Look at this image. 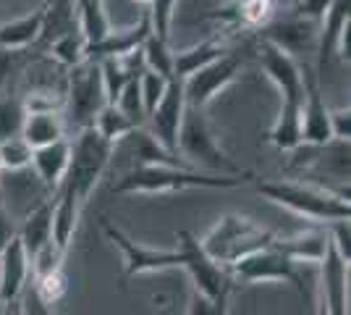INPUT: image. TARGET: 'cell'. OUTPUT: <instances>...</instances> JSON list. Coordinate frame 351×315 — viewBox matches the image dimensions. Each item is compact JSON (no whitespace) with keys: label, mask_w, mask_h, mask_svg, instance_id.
<instances>
[{"label":"cell","mask_w":351,"mask_h":315,"mask_svg":"<svg viewBox=\"0 0 351 315\" xmlns=\"http://www.w3.org/2000/svg\"><path fill=\"white\" fill-rule=\"evenodd\" d=\"M254 174H207L189 165H132L113 181L116 195H171L184 189H236Z\"/></svg>","instance_id":"6da1fadb"},{"label":"cell","mask_w":351,"mask_h":315,"mask_svg":"<svg viewBox=\"0 0 351 315\" xmlns=\"http://www.w3.org/2000/svg\"><path fill=\"white\" fill-rule=\"evenodd\" d=\"M257 192L291 210L296 215L307 218L312 224H330L338 218H351V205L346 192H333L317 184H304V181H289V179H270L257 184Z\"/></svg>","instance_id":"7a4b0ae2"},{"label":"cell","mask_w":351,"mask_h":315,"mask_svg":"<svg viewBox=\"0 0 351 315\" xmlns=\"http://www.w3.org/2000/svg\"><path fill=\"white\" fill-rule=\"evenodd\" d=\"M176 152L181 155V161L189 168H197V171H207V174H244L218 145V139H215L205 113L199 108L186 105V113H184L181 129H178Z\"/></svg>","instance_id":"3957f363"},{"label":"cell","mask_w":351,"mask_h":315,"mask_svg":"<svg viewBox=\"0 0 351 315\" xmlns=\"http://www.w3.org/2000/svg\"><path fill=\"white\" fill-rule=\"evenodd\" d=\"M273 240H276V234L260 229L252 218L239 215V213H228L199 240V244H202V250L215 263H220L223 268H228V266H234L239 257L249 255V253H254L260 247L273 244Z\"/></svg>","instance_id":"277c9868"},{"label":"cell","mask_w":351,"mask_h":315,"mask_svg":"<svg viewBox=\"0 0 351 315\" xmlns=\"http://www.w3.org/2000/svg\"><path fill=\"white\" fill-rule=\"evenodd\" d=\"M113 150L116 148L97 135L95 126L76 132V139L71 142V163H69V171H66L63 187H69L84 205H87L92 189L105 176L110 158H113Z\"/></svg>","instance_id":"5b68a950"},{"label":"cell","mask_w":351,"mask_h":315,"mask_svg":"<svg viewBox=\"0 0 351 315\" xmlns=\"http://www.w3.org/2000/svg\"><path fill=\"white\" fill-rule=\"evenodd\" d=\"M176 250L181 255L178 268H184L189 273L191 289H197L199 294H205L210 300H228V294L234 289L231 273H228V268H223L220 263H215L213 257L207 255L199 240L191 231H186V229L178 231V247Z\"/></svg>","instance_id":"8992f818"},{"label":"cell","mask_w":351,"mask_h":315,"mask_svg":"<svg viewBox=\"0 0 351 315\" xmlns=\"http://www.w3.org/2000/svg\"><path fill=\"white\" fill-rule=\"evenodd\" d=\"M69 92H66V113H69V124L76 132L87 129L95 124L97 113L108 105L103 90V76H100V66L97 60H82L79 66L69 69Z\"/></svg>","instance_id":"52a82bcc"},{"label":"cell","mask_w":351,"mask_h":315,"mask_svg":"<svg viewBox=\"0 0 351 315\" xmlns=\"http://www.w3.org/2000/svg\"><path fill=\"white\" fill-rule=\"evenodd\" d=\"M299 263H293L291 257H286L276 244L260 247L249 255L239 257L234 266H228V273L234 281L241 284H260V281H286L293 284L302 294H304V284L302 276L296 270Z\"/></svg>","instance_id":"ba28073f"},{"label":"cell","mask_w":351,"mask_h":315,"mask_svg":"<svg viewBox=\"0 0 351 315\" xmlns=\"http://www.w3.org/2000/svg\"><path fill=\"white\" fill-rule=\"evenodd\" d=\"M241 66H244L241 56H236V53H223V56H218L215 60H210L207 66H202L199 71H194L191 76L181 79L186 105L205 110L220 92L234 84L236 76L241 74Z\"/></svg>","instance_id":"9c48e42d"},{"label":"cell","mask_w":351,"mask_h":315,"mask_svg":"<svg viewBox=\"0 0 351 315\" xmlns=\"http://www.w3.org/2000/svg\"><path fill=\"white\" fill-rule=\"evenodd\" d=\"M103 231L105 237L116 244L123 255V276H142V273H160V270H171L181 266V255L178 250H155V247H145L132 237H126L121 229L103 218Z\"/></svg>","instance_id":"30bf717a"},{"label":"cell","mask_w":351,"mask_h":315,"mask_svg":"<svg viewBox=\"0 0 351 315\" xmlns=\"http://www.w3.org/2000/svg\"><path fill=\"white\" fill-rule=\"evenodd\" d=\"M302 142L307 145H328L333 142L330 135V108L325 105L320 74L315 63H302Z\"/></svg>","instance_id":"8fae6325"},{"label":"cell","mask_w":351,"mask_h":315,"mask_svg":"<svg viewBox=\"0 0 351 315\" xmlns=\"http://www.w3.org/2000/svg\"><path fill=\"white\" fill-rule=\"evenodd\" d=\"M317 32H320L317 21L289 11L283 19H270L265 27L257 30V34H260V40H267L270 45L280 47L283 53L296 58V56L312 53L317 47Z\"/></svg>","instance_id":"7c38bea8"},{"label":"cell","mask_w":351,"mask_h":315,"mask_svg":"<svg viewBox=\"0 0 351 315\" xmlns=\"http://www.w3.org/2000/svg\"><path fill=\"white\" fill-rule=\"evenodd\" d=\"M184 113H186V100H184V84L181 79H171L168 82V90L162 95L158 105L147 113V132L160 142L168 152H176V145H178V129H181V121H184Z\"/></svg>","instance_id":"4fadbf2b"},{"label":"cell","mask_w":351,"mask_h":315,"mask_svg":"<svg viewBox=\"0 0 351 315\" xmlns=\"http://www.w3.org/2000/svg\"><path fill=\"white\" fill-rule=\"evenodd\" d=\"M257 58H260V66L267 74V79L280 92V103H302V95H304V90H302V63L289 53H283L280 47L270 45L267 40H260Z\"/></svg>","instance_id":"5bb4252c"},{"label":"cell","mask_w":351,"mask_h":315,"mask_svg":"<svg viewBox=\"0 0 351 315\" xmlns=\"http://www.w3.org/2000/svg\"><path fill=\"white\" fill-rule=\"evenodd\" d=\"M317 266L322 268L320 307L325 315H349V263L333 250L330 240Z\"/></svg>","instance_id":"9a60e30c"},{"label":"cell","mask_w":351,"mask_h":315,"mask_svg":"<svg viewBox=\"0 0 351 315\" xmlns=\"http://www.w3.org/2000/svg\"><path fill=\"white\" fill-rule=\"evenodd\" d=\"M276 16V0H231L205 14V21H218L228 30H260Z\"/></svg>","instance_id":"2e32d148"},{"label":"cell","mask_w":351,"mask_h":315,"mask_svg":"<svg viewBox=\"0 0 351 315\" xmlns=\"http://www.w3.org/2000/svg\"><path fill=\"white\" fill-rule=\"evenodd\" d=\"M29 273H32V263L24 247H21V240L14 237V240L5 244V250L0 253V305L8 307L14 305L24 286L29 284Z\"/></svg>","instance_id":"e0dca14e"},{"label":"cell","mask_w":351,"mask_h":315,"mask_svg":"<svg viewBox=\"0 0 351 315\" xmlns=\"http://www.w3.org/2000/svg\"><path fill=\"white\" fill-rule=\"evenodd\" d=\"M346 30H351V0H330L328 11L320 19V32H317V63L315 71L325 74L328 60L336 56L338 40Z\"/></svg>","instance_id":"ac0fdd59"},{"label":"cell","mask_w":351,"mask_h":315,"mask_svg":"<svg viewBox=\"0 0 351 315\" xmlns=\"http://www.w3.org/2000/svg\"><path fill=\"white\" fill-rule=\"evenodd\" d=\"M82 210H84V202L73 195L69 187L60 184L58 192H53V244L66 255L76 237Z\"/></svg>","instance_id":"d6986e66"},{"label":"cell","mask_w":351,"mask_h":315,"mask_svg":"<svg viewBox=\"0 0 351 315\" xmlns=\"http://www.w3.org/2000/svg\"><path fill=\"white\" fill-rule=\"evenodd\" d=\"M69 163H71V142L66 137L32 150V165L37 171V179L43 181L50 192H58V187L66 179Z\"/></svg>","instance_id":"ffe728a7"},{"label":"cell","mask_w":351,"mask_h":315,"mask_svg":"<svg viewBox=\"0 0 351 315\" xmlns=\"http://www.w3.org/2000/svg\"><path fill=\"white\" fill-rule=\"evenodd\" d=\"M149 19H147V11L139 16V21L132 24L129 30H113L105 34L100 43L87 47V58L92 60H103V58H121L126 53H132L136 47H142V43L147 40L149 34Z\"/></svg>","instance_id":"44dd1931"},{"label":"cell","mask_w":351,"mask_h":315,"mask_svg":"<svg viewBox=\"0 0 351 315\" xmlns=\"http://www.w3.org/2000/svg\"><path fill=\"white\" fill-rule=\"evenodd\" d=\"M16 237L21 240V247H24V253L32 263L45 244L53 242V197L27 213L24 224L16 229Z\"/></svg>","instance_id":"7402d4cb"},{"label":"cell","mask_w":351,"mask_h":315,"mask_svg":"<svg viewBox=\"0 0 351 315\" xmlns=\"http://www.w3.org/2000/svg\"><path fill=\"white\" fill-rule=\"evenodd\" d=\"M273 244L293 263H320L328 250V229L317 224L315 229L299 231L293 237H276Z\"/></svg>","instance_id":"603a6c76"},{"label":"cell","mask_w":351,"mask_h":315,"mask_svg":"<svg viewBox=\"0 0 351 315\" xmlns=\"http://www.w3.org/2000/svg\"><path fill=\"white\" fill-rule=\"evenodd\" d=\"M21 137L32 150L58 142L66 137V119L60 116V110H27L21 124Z\"/></svg>","instance_id":"cb8c5ba5"},{"label":"cell","mask_w":351,"mask_h":315,"mask_svg":"<svg viewBox=\"0 0 351 315\" xmlns=\"http://www.w3.org/2000/svg\"><path fill=\"white\" fill-rule=\"evenodd\" d=\"M79 27V14H76V0H47L43 14V30L37 45L47 47L56 37L66 34Z\"/></svg>","instance_id":"d4e9b609"},{"label":"cell","mask_w":351,"mask_h":315,"mask_svg":"<svg viewBox=\"0 0 351 315\" xmlns=\"http://www.w3.org/2000/svg\"><path fill=\"white\" fill-rule=\"evenodd\" d=\"M45 5L34 8L32 14L0 24V47L3 50H27L29 45H37L40 30H43Z\"/></svg>","instance_id":"484cf974"},{"label":"cell","mask_w":351,"mask_h":315,"mask_svg":"<svg viewBox=\"0 0 351 315\" xmlns=\"http://www.w3.org/2000/svg\"><path fill=\"white\" fill-rule=\"evenodd\" d=\"M267 142L280 152H291L302 145V103H280V110L270 132Z\"/></svg>","instance_id":"4316f807"},{"label":"cell","mask_w":351,"mask_h":315,"mask_svg":"<svg viewBox=\"0 0 351 315\" xmlns=\"http://www.w3.org/2000/svg\"><path fill=\"white\" fill-rule=\"evenodd\" d=\"M223 53H226V47H223L220 37H207L197 45L184 47V50L173 53V76L176 79H186V76L199 71L202 66H207L210 60H215Z\"/></svg>","instance_id":"83f0119b"},{"label":"cell","mask_w":351,"mask_h":315,"mask_svg":"<svg viewBox=\"0 0 351 315\" xmlns=\"http://www.w3.org/2000/svg\"><path fill=\"white\" fill-rule=\"evenodd\" d=\"M95 129H97V135L103 137V139H108L113 148H116L118 142L123 139V137H129L139 126V124H134L118 105H103V110L97 113V119H95V124H92Z\"/></svg>","instance_id":"f1b7e54d"},{"label":"cell","mask_w":351,"mask_h":315,"mask_svg":"<svg viewBox=\"0 0 351 315\" xmlns=\"http://www.w3.org/2000/svg\"><path fill=\"white\" fill-rule=\"evenodd\" d=\"M50 56L58 60L60 66H66V69H73V66H79L82 60H87V40H84V34L82 30L76 27V30L66 32V34H60L56 37L50 45Z\"/></svg>","instance_id":"f546056e"},{"label":"cell","mask_w":351,"mask_h":315,"mask_svg":"<svg viewBox=\"0 0 351 315\" xmlns=\"http://www.w3.org/2000/svg\"><path fill=\"white\" fill-rule=\"evenodd\" d=\"M142 60H145V69L173 79V50L168 47V40H160L149 32L142 43Z\"/></svg>","instance_id":"4dcf8cb0"},{"label":"cell","mask_w":351,"mask_h":315,"mask_svg":"<svg viewBox=\"0 0 351 315\" xmlns=\"http://www.w3.org/2000/svg\"><path fill=\"white\" fill-rule=\"evenodd\" d=\"M97 66H100V76H103L105 100L113 105L118 100L121 90L126 87V82L134 79V76L129 74V69L123 66L121 58H103V60H97Z\"/></svg>","instance_id":"1f68e13d"},{"label":"cell","mask_w":351,"mask_h":315,"mask_svg":"<svg viewBox=\"0 0 351 315\" xmlns=\"http://www.w3.org/2000/svg\"><path fill=\"white\" fill-rule=\"evenodd\" d=\"M32 165V148L24 137H8L0 142V171H24Z\"/></svg>","instance_id":"d6a6232c"},{"label":"cell","mask_w":351,"mask_h":315,"mask_svg":"<svg viewBox=\"0 0 351 315\" xmlns=\"http://www.w3.org/2000/svg\"><path fill=\"white\" fill-rule=\"evenodd\" d=\"M178 0H149L147 5V19H149V30L160 40H171V27H173V16Z\"/></svg>","instance_id":"836d02e7"},{"label":"cell","mask_w":351,"mask_h":315,"mask_svg":"<svg viewBox=\"0 0 351 315\" xmlns=\"http://www.w3.org/2000/svg\"><path fill=\"white\" fill-rule=\"evenodd\" d=\"M24 103L11 95H0V142L8 137L21 135V124H24Z\"/></svg>","instance_id":"e575fe53"},{"label":"cell","mask_w":351,"mask_h":315,"mask_svg":"<svg viewBox=\"0 0 351 315\" xmlns=\"http://www.w3.org/2000/svg\"><path fill=\"white\" fill-rule=\"evenodd\" d=\"M32 286L37 289V294L45 302L56 305L58 300H63V294L69 289V279H66L63 268H58V270H50V273H43V276H32Z\"/></svg>","instance_id":"d590c367"},{"label":"cell","mask_w":351,"mask_h":315,"mask_svg":"<svg viewBox=\"0 0 351 315\" xmlns=\"http://www.w3.org/2000/svg\"><path fill=\"white\" fill-rule=\"evenodd\" d=\"M113 105H118L134 124H139V126L145 124L147 110H145V103H142V92H139V79L136 76L126 82V87L121 90V95H118V100Z\"/></svg>","instance_id":"8d00e7d4"},{"label":"cell","mask_w":351,"mask_h":315,"mask_svg":"<svg viewBox=\"0 0 351 315\" xmlns=\"http://www.w3.org/2000/svg\"><path fill=\"white\" fill-rule=\"evenodd\" d=\"M139 79V92H142V103H145V110L149 113L155 105H158V100H160L162 95H165V90H168V76L162 74H155V71H149V69H145L142 74L136 76Z\"/></svg>","instance_id":"74e56055"},{"label":"cell","mask_w":351,"mask_h":315,"mask_svg":"<svg viewBox=\"0 0 351 315\" xmlns=\"http://www.w3.org/2000/svg\"><path fill=\"white\" fill-rule=\"evenodd\" d=\"M328 229V240L333 244V250H336L338 255L343 257L346 263H351V226H349V218H338V221H330V224H325Z\"/></svg>","instance_id":"f35d334b"},{"label":"cell","mask_w":351,"mask_h":315,"mask_svg":"<svg viewBox=\"0 0 351 315\" xmlns=\"http://www.w3.org/2000/svg\"><path fill=\"white\" fill-rule=\"evenodd\" d=\"M226 302L228 300H210L205 294H199L197 289H191L184 315H226Z\"/></svg>","instance_id":"ab89813d"},{"label":"cell","mask_w":351,"mask_h":315,"mask_svg":"<svg viewBox=\"0 0 351 315\" xmlns=\"http://www.w3.org/2000/svg\"><path fill=\"white\" fill-rule=\"evenodd\" d=\"M19 300H21V315H58L53 310V305L45 302L32 284L24 286V292H21Z\"/></svg>","instance_id":"60d3db41"},{"label":"cell","mask_w":351,"mask_h":315,"mask_svg":"<svg viewBox=\"0 0 351 315\" xmlns=\"http://www.w3.org/2000/svg\"><path fill=\"white\" fill-rule=\"evenodd\" d=\"M330 135L338 142H349L351 137V110L349 108H336L330 110Z\"/></svg>","instance_id":"b9f144b4"},{"label":"cell","mask_w":351,"mask_h":315,"mask_svg":"<svg viewBox=\"0 0 351 315\" xmlns=\"http://www.w3.org/2000/svg\"><path fill=\"white\" fill-rule=\"evenodd\" d=\"M328 5H330V0H296L289 11L296 16H304V19H312V21L320 24V19H322V14L328 11Z\"/></svg>","instance_id":"7bdbcfd3"},{"label":"cell","mask_w":351,"mask_h":315,"mask_svg":"<svg viewBox=\"0 0 351 315\" xmlns=\"http://www.w3.org/2000/svg\"><path fill=\"white\" fill-rule=\"evenodd\" d=\"M16 229H19V226H16L14 215H11V213L5 210V205H3V208H0V253H3L5 244L16 237Z\"/></svg>","instance_id":"ee69618b"},{"label":"cell","mask_w":351,"mask_h":315,"mask_svg":"<svg viewBox=\"0 0 351 315\" xmlns=\"http://www.w3.org/2000/svg\"><path fill=\"white\" fill-rule=\"evenodd\" d=\"M132 3H136V5H142V8H147V5H149V0H132Z\"/></svg>","instance_id":"f6af8a7d"},{"label":"cell","mask_w":351,"mask_h":315,"mask_svg":"<svg viewBox=\"0 0 351 315\" xmlns=\"http://www.w3.org/2000/svg\"><path fill=\"white\" fill-rule=\"evenodd\" d=\"M103 3H105V0H103Z\"/></svg>","instance_id":"bcb514c9"}]
</instances>
